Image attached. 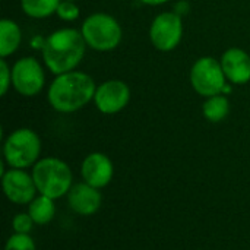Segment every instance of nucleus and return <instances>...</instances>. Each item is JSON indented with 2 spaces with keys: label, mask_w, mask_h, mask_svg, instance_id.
<instances>
[{
  "label": "nucleus",
  "mask_w": 250,
  "mask_h": 250,
  "mask_svg": "<svg viewBox=\"0 0 250 250\" xmlns=\"http://www.w3.org/2000/svg\"><path fill=\"white\" fill-rule=\"evenodd\" d=\"M86 47L81 31L75 28H60L45 38L41 54L47 69L57 76L75 70L82 62Z\"/></svg>",
  "instance_id": "1"
},
{
  "label": "nucleus",
  "mask_w": 250,
  "mask_h": 250,
  "mask_svg": "<svg viewBox=\"0 0 250 250\" xmlns=\"http://www.w3.org/2000/svg\"><path fill=\"white\" fill-rule=\"evenodd\" d=\"M97 85L91 75L70 70L57 75L48 86L47 100L59 113H75L94 100Z\"/></svg>",
  "instance_id": "2"
},
{
  "label": "nucleus",
  "mask_w": 250,
  "mask_h": 250,
  "mask_svg": "<svg viewBox=\"0 0 250 250\" xmlns=\"http://www.w3.org/2000/svg\"><path fill=\"white\" fill-rule=\"evenodd\" d=\"M31 174L38 193L51 199H57L67 195L73 186V176L70 167L63 160L56 157L40 158L32 167Z\"/></svg>",
  "instance_id": "3"
},
{
  "label": "nucleus",
  "mask_w": 250,
  "mask_h": 250,
  "mask_svg": "<svg viewBox=\"0 0 250 250\" xmlns=\"http://www.w3.org/2000/svg\"><path fill=\"white\" fill-rule=\"evenodd\" d=\"M81 32L86 45L100 53L113 51L119 47L123 38V29L119 21L105 12L89 15L82 22Z\"/></svg>",
  "instance_id": "4"
},
{
  "label": "nucleus",
  "mask_w": 250,
  "mask_h": 250,
  "mask_svg": "<svg viewBox=\"0 0 250 250\" xmlns=\"http://www.w3.org/2000/svg\"><path fill=\"white\" fill-rule=\"evenodd\" d=\"M41 139L29 127L13 130L3 142V160L10 168L25 170L40 160Z\"/></svg>",
  "instance_id": "5"
},
{
  "label": "nucleus",
  "mask_w": 250,
  "mask_h": 250,
  "mask_svg": "<svg viewBox=\"0 0 250 250\" xmlns=\"http://www.w3.org/2000/svg\"><path fill=\"white\" fill-rule=\"evenodd\" d=\"M189 79L195 92L205 98L223 94L226 85L229 83L221 62L209 56H204L193 63Z\"/></svg>",
  "instance_id": "6"
},
{
  "label": "nucleus",
  "mask_w": 250,
  "mask_h": 250,
  "mask_svg": "<svg viewBox=\"0 0 250 250\" xmlns=\"http://www.w3.org/2000/svg\"><path fill=\"white\" fill-rule=\"evenodd\" d=\"M183 21L176 12H163L157 15L149 26V40L152 45L163 53L173 51L182 41Z\"/></svg>",
  "instance_id": "7"
},
{
  "label": "nucleus",
  "mask_w": 250,
  "mask_h": 250,
  "mask_svg": "<svg viewBox=\"0 0 250 250\" xmlns=\"http://www.w3.org/2000/svg\"><path fill=\"white\" fill-rule=\"evenodd\" d=\"M45 85V73L35 57H22L12 66V86L22 97H35Z\"/></svg>",
  "instance_id": "8"
},
{
  "label": "nucleus",
  "mask_w": 250,
  "mask_h": 250,
  "mask_svg": "<svg viewBox=\"0 0 250 250\" xmlns=\"http://www.w3.org/2000/svg\"><path fill=\"white\" fill-rule=\"evenodd\" d=\"M130 101V88L120 79H110L97 86L94 103L103 114H117Z\"/></svg>",
  "instance_id": "9"
},
{
  "label": "nucleus",
  "mask_w": 250,
  "mask_h": 250,
  "mask_svg": "<svg viewBox=\"0 0 250 250\" xmlns=\"http://www.w3.org/2000/svg\"><path fill=\"white\" fill-rule=\"evenodd\" d=\"M1 188L6 198L16 205H29L38 193L32 174L21 168H9L1 174Z\"/></svg>",
  "instance_id": "10"
},
{
  "label": "nucleus",
  "mask_w": 250,
  "mask_h": 250,
  "mask_svg": "<svg viewBox=\"0 0 250 250\" xmlns=\"http://www.w3.org/2000/svg\"><path fill=\"white\" fill-rule=\"evenodd\" d=\"M81 176L85 183L101 189L111 182L114 176V166L105 154L91 152L82 161Z\"/></svg>",
  "instance_id": "11"
},
{
  "label": "nucleus",
  "mask_w": 250,
  "mask_h": 250,
  "mask_svg": "<svg viewBox=\"0 0 250 250\" xmlns=\"http://www.w3.org/2000/svg\"><path fill=\"white\" fill-rule=\"evenodd\" d=\"M67 202L75 214L89 217L101 208L103 195L100 189L82 182L72 186V189L67 193Z\"/></svg>",
  "instance_id": "12"
},
{
  "label": "nucleus",
  "mask_w": 250,
  "mask_h": 250,
  "mask_svg": "<svg viewBox=\"0 0 250 250\" xmlns=\"http://www.w3.org/2000/svg\"><path fill=\"white\" fill-rule=\"evenodd\" d=\"M221 66L227 81L233 85H245L250 82V56L239 47L227 48L221 59Z\"/></svg>",
  "instance_id": "13"
},
{
  "label": "nucleus",
  "mask_w": 250,
  "mask_h": 250,
  "mask_svg": "<svg viewBox=\"0 0 250 250\" xmlns=\"http://www.w3.org/2000/svg\"><path fill=\"white\" fill-rule=\"evenodd\" d=\"M22 42V31L21 26L7 18H3L0 21V56L1 59H6L7 56H12Z\"/></svg>",
  "instance_id": "14"
},
{
  "label": "nucleus",
  "mask_w": 250,
  "mask_h": 250,
  "mask_svg": "<svg viewBox=\"0 0 250 250\" xmlns=\"http://www.w3.org/2000/svg\"><path fill=\"white\" fill-rule=\"evenodd\" d=\"M28 214L31 215V218L34 220V223L37 226H45L50 221H53L54 215H56V205H54V199L44 196V195H38L32 199V202L28 205Z\"/></svg>",
  "instance_id": "15"
},
{
  "label": "nucleus",
  "mask_w": 250,
  "mask_h": 250,
  "mask_svg": "<svg viewBox=\"0 0 250 250\" xmlns=\"http://www.w3.org/2000/svg\"><path fill=\"white\" fill-rule=\"evenodd\" d=\"M202 113L208 122L220 123L230 113V101L224 94H217V95L208 97L202 105Z\"/></svg>",
  "instance_id": "16"
},
{
  "label": "nucleus",
  "mask_w": 250,
  "mask_h": 250,
  "mask_svg": "<svg viewBox=\"0 0 250 250\" xmlns=\"http://www.w3.org/2000/svg\"><path fill=\"white\" fill-rule=\"evenodd\" d=\"M62 0H21L23 13L34 19H44L56 13Z\"/></svg>",
  "instance_id": "17"
},
{
  "label": "nucleus",
  "mask_w": 250,
  "mask_h": 250,
  "mask_svg": "<svg viewBox=\"0 0 250 250\" xmlns=\"http://www.w3.org/2000/svg\"><path fill=\"white\" fill-rule=\"evenodd\" d=\"M4 250H37V248H35V242L29 234L15 233L7 239Z\"/></svg>",
  "instance_id": "18"
},
{
  "label": "nucleus",
  "mask_w": 250,
  "mask_h": 250,
  "mask_svg": "<svg viewBox=\"0 0 250 250\" xmlns=\"http://www.w3.org/2000/svg\"><path fill=\"white\" fill-rule=\"evenodd\" d=\"M56 15L66 22H73L79 18L81 10L79 6L76 4V1H69V0H62L59 3V7L56 10Z\"/></svg>",
  "instance_id": "19"
},
{
  "label": "nucleus",
  "mask_w": 250,
  "mask_h": 250,
  "mask_svg": "<svg viewBox=\"0 0 250 250\" xmlns=\"http://www.w3.org/2000/svg\"><path fill=\"white\" fill-rule=\"evenodd\" d=\"M34 220L31 218V215L28 212H21V214H16L12 220V227H13V231L15 233H19V234H29L32 227H34Z\"/></svg>",
  "instance_id": "20"
},
{
  "label": "nucleus",
  "mask_w": 250,
  "mask_h": 250,
  "mask_svg": "<svg viewBox=\"0 0 250 250\" xmlns=\"http://www.w3.org/2000/svg\"><path fill=\"white\" fill-rule=\"evenodd\" d=\"M0 95L4 97L12 86V69L9 67L6 59H0Z\"/></svg>",
  "instance_id": "21"
},
{
  "label": "nucleus",
  "mask_w": 250,
  "mask_h": 250,
  "mask_svg": "<svg viewBox=\"0 0 250 250\" xmlns=\"http://www.w3.org/2000/svg\"><path fill=\"white\" fill-rule=\"evenodd\" d=\"M142 3L148 4V6H160V4H164L170 0H141Z\"/></svg>",
  "instance_id": "22"
},
{
  "label": "nucleus",
  "mask_w": 250,
  "mask_h": 250,
  "mask_svg": "<svg viewBox=\"0 0 250 250\" xmlns=\"http://www.w3.org/2000/svg\"><path fill=\"white\" fill-rule=\"evenodd\" d=\"M69 1H78V0H69Z\"/></svg>",
  "instance_id": "23"
}]
</instances>
